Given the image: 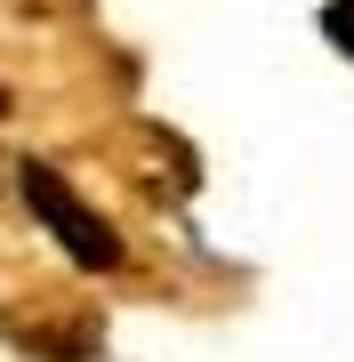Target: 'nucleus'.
<instances>
[{
	"label": "nucleus",
	"instance_id": "2",
	"mask_svg": "<svg viewBox=\"0 0 354 362\" xmlns=\"http://www.w3.org/2000/svg\"><path fill=\"white\" fill-rule=\"evenodd\" d=\"M322 33H330V40H338V49L354 57V0H330V8H322Z\"/></svg>",
	"mask_w": 354,
	"mask_h": 362
},
{
	"label": "nucleus",
	"instance_id": "1",
	"mask_svg": "<svg viewBox=\"0 0 354 362\" xmlns=\"http://www.w3.org/2000/svg\"><path fill=\"white\" fill-rule=\"evenodd\" d=\"M25 209L57 233V242H65V258H73V266H89V274H121V233L97 218V209L81 202L73 185L57 177V169L25 161Z\"/></svg>",
	"mask_w": 354,
	"mask_h": 362
}]
</instances>
